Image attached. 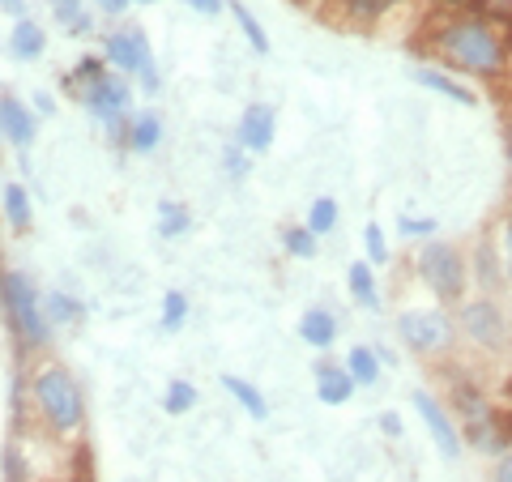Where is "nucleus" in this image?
<instances>
[{"label":"nucleus","mask_w":512,"mask_h":482,"mask_svg":"<svg viewBox=\"0 0 512 482\" xmlns=\"http://www.w3.org/2000/svg\"><path fill=\"white\" fill-rule=\"evenodd\" d=\"M436 47L448 64H457V69H470V73H483V77L504 69V39L478 18H461V22L440 26Z\"/></svg>","instance_id":"f257e3e1"},{"label":"nucleus","mask_w":512,"mask_h":482,"mask_svg":"<svg viewBox=\"0 0 512 482\" xmlns=\"http://www.w3.org/2000/svg\"><path fill=\"white\" fill-rule=\"evenodd\" d=\"M35 406L43 410V419L52 423L56 431H73L82 427V393H77V384L69 372H60V367H43L35 376Z\"/></svg>","instance_id":"f03ea898"},{"label":"nucleus","mask_w":512,"mask_h":482,"mask_svg":"<svg viewBox=\"0 0 512 482\" xmlns=\"http://www.w3.org/2000/svg\"><path fill=\"white\" fill-rule=\"evenodd\" d=\"M419 273H423V282H427L440 299H461V291H466V261H461L457 248L440 244V239L423 244V252H419Z\"/></svg>","instance_id":"7ed1b4c3"},{"label":"nucleus","mask_w":512,"mask_h":482,"mask_svg":"<svg viewBox=\"0 0 512 482\" xmlns=\"http://www.w3.org/2000/svg\"><path fill=\"white\" fill-rule=\"evenodd\" d=\"M5 303H9V316H13V325H18V333L30 346H43L47 342V316L39 308L35 286H30L26 273H18V269L5 273Z\"/></svg>","instance_id":"20e7f679"},{"label":"nucleus","mask_w":512,"mask_h":482,"mask_svg":"<svg viewBox=\"0 0 512 482\" xmlns=\"http://www.w3.org/2000/svg\"><path fill=\"white\" fill-rule=\"evenodd\" d=\"M457 406H461V419H466L470 444L483 448V453H500L504 436H500V427H495V410L487 406V397L470 389V384H457Z\"/></svg>","instance_id":"39448f33"},{"label":"nucleus","mask_w":512,"mask_h":482,"mask_svg":"<svg viewBox=\"0 0 512 482\" xmlns=\"http://www.w3.org/2000/svg\"><path fill=\"white\" fill-rule=\"evenodd\" d=\"M397 329H402V342L419 355H440L453 346V320L444 312H406Z\"/></svg>","instance_id":"423d86ee"},{"label":"nucleus","mask_w":512,"mask_h":482,"mask_svg":"<svg viewBox=\"0 0 512 482\" xmlns=\"http://www.w3.org/2000/svg\"><path fill=\"white\" fill-rule=\"evenodd\" d=\"M128 103H133V94H128V86L120 82V77H99L94 86H86V107L99 116L103 124L116 128L124 116H128Z\"/></svg>","instance_id":"0eeeda50"},{"label":"nucleus","mask_w":512,"mask_h":482,"mask_svg":"<svg viewBox=\"0 0 512 482\" xmlns=\"http://www.w3.org/2000/svg\"><path fill=\"white\" fill-rule=\"evenodd\" d=\"M107 56L116 69L124 73H141L146 64L154 60L150 56V43H146V30H137V26H128V30H116V35L107 39Z\"/></svg>","instance_id":"6e6552de"},{"label":"nucleus","mask_w":512,"mask_h":482,"mask_svg":"<svg viewBox=\"0 0 512 482\" xmlns=\"http://www.w3.org/2000/svg\"><path fill=\"white\" fill-rule=\"evenodd\" d=\"M239 146L248 154H265L274 146V107L265 103H252L244 111V120H239Z\"/></svg>","instance_id":"1a4fd4ad"},{"label":"nucleus","mask_w":512,"mask_h":482,"mask_svg":"<svg viewBox=\"0 0 512 482\" xmlns=\"http://www.w3.org/2000/svg\"><path fill=\"white\" fill-rule=\"evenodd\" d=\"M414 410L423 414V423H427V431H431V440L440 444V453H444V457H457V453H461V436L453 431V423H448V414H444L427 393H414Z\"/></svg>","instance_id":"9d476101"},{"label":"nucleus","mask_w":512,"mask_h":482,"mask_svg":"<svg viewBox=\"0 0 512 482\" xmlns=\"http://www.w3.org/2000/svg\"><path fill=\"white\" fill-rule=\"evenodd\" d=\"M461 329H466L478 346H487V350H495L504 342V320H500V312L491 308V303H474V308H466V316H461Z\"/></svg>","instance_id":"9b49d317"},{"label":"nucleus","mask_w":512,"mask_h":482,"mask_svg":"<svg viewBox=\"0 0 512 482\" xmlns=\"http://www.w3.org/2000/svg\"><path fill=\"white\" fill-rule=\"evenodd\" d=\"M0 128H5V137L22 150L35 141V120H30V111L18 99H0Z\"/></svg>","instance_id":"f8f14e48"},{"label":"nucleus","mask_w":512,"mask_h":482,"mask_svg":"<svg viewBox=\"0 0 512 482\" xmlns=\"http://www.w3.org/2000/svg\"><path fill=\"white\" fill-rule=\"evenodd\" d=\"M299 333H303V342L308 346L325 350V346H333V337H338V320H333L325 308H312V312H303Z\"/></svg>","instance_id":"ddd939ff"},{"label":"nucleus","mask_w":512,"mask_h":482,"mask_svg":"<svg viewBox=\"0 0 512 482\" xmlns=\"http://www.w3.org/2000/svg\"><path fill=\"white\" fill-rule=\"evenodd\" d=\"M350 389H355V380H350L346 367H320L316 372V393H320V401H329V406H342Z\"/></svg>","instance_id":"4468645a"},{"label":"nucleus","mask_w":512,"mask_h":482,"mask_svg":"<svg viewBox=\"0 0 512 482\" xmlns=\"http://www.w3.org/2000/svg\"><path fill=\"white\" fill-rule=\"evenodd\" d=\"M414 82L419 86H427V90H440L444 99H453V103H474V90H466L461 82H453V77H444V73H436V69H414Z\"/></svg>","instance_id":"2eb2a0df"},{"label":"nucleus","mask_w":512,"mask_h":482,"mask_svg":"<svg viewBox=\"0 0 512 482\" xmlns=\"http://www.w3.org/2000/svg\"><path fill=\"white\" fill-rule=\"evenodd\" d=\"M43 30L35 26V22H18V26H13V39H9V47H13V56H18V60H35L39 52H43Z\"/></svg>","instance_id":"dca6fc26"},{"label":"nucleus","mask_w":512,"mask_h":482,"mask_svg":"<svg viewBox=\"0 0 512 482\" xmlns=\"http://www.w3.org/2000/svg\"><path fill=\"white\" fill-rule=\"evenodd\" d=\"M346 372H350V380H359V384H376V380H380V359H376V350L355 346V350L346 355Z\"/></svg>","instance_id":"f3484780"},{"label":"nucleus","mask_w":512,"mask_h":482,"mask_svg":"<svg viewBox=\"0 0 512 482\" xmlns=\"http://www.w3.org/2000/svg\"><path fill=\"white\" fill-rule=\"evenodd\" d=\"M346 282H350V295H355V299H363L367 303V308H376V303H380V295H376V278H372V269H367V265H350L346 269Z\"/></svg>","instance_id":"a211bd4d"},{"label":"nucleus","mask_w":512,"mask_h":482,"mask_svg":"<svg viewBox=\"0 0 512 482\" xmlns=\"http://www.w3.org/2000/svg\"><path fill=\"white\" fill-rule=\"evenodd\" d=\"M222 384H227V389L239 397V406H244L248 414H252V419H265V414H269V406H265V397L261 393H256L252 389V384L248 380H239V376H222Z\"/></svg>","instance_id":"6ab92c4d"},{"label":"nucleus","mask_w":512,"mask_h":482,"mask_svg":"<svg viewBox=\"0 0 512 482\" xmlns=\"http://www.w3.org/2000/svg\"><path fill=\"white\" fill-rule=\"evenodd\" d=\"M158 231H163V239L184 235L188 231V210H184V205H175V201L158 205Z\"/></svg>","instance_id":"aec40b11"},{"label":"nucleus","mask_w":512,"mask_h":482,"mask_svg":"<svg viewBox=\"0 0 512 482\" xmlns=\"http://www.w3.org/2000/svg\"><path fill=\"white\" fill-rule=\"evenodd\" d=\"M158 137H163V124H158L154 116H137L133 133H128V146H133V150H154Z\"/></svg>","instance_id":"412c9836"},{"label":"nucleus","mask_w":512,"mask_h":482,"mask_svg":"<svg viewBox=\"0 0 512 482\" xmlns=\"http://www.w3.org/2000/svg\"><path fill=\"white\" fill-rule=\"evenodd\" d=\"M5 214H9V222H13L18 231L30 227V197H26L18 184H9V188H5Z\"/></svg>","instance_id":"4be33fe9"},{"label":"nucleus","mask_w":512,"mask_h":482,"mask_svg":"<svg viewBox=\"0 0 512 482\" xmlns=\"http://www.w3.org/2000/svg\"><path fill=\"white\" fill-rule=\"evenodd\" d=\"M333 227H338V201H329V197L312 201V214H308V231L325 235V231H333Z\"/></svg>","instance_id":"5701e85b"},{"label":"nucleus","mask_w":512,"mask_h":482,"mask_svg":"<svg viewBox=\"0 0 512 482\" xmlns=\"http://www.w3.org/2000/svg\"><path fill=\"white\" fill-rule=\"evenodd\" d=\"M43 316L47 320H52V325H69V320H77V316H82V303H77V299H69V295H52V299H47V308H43Z\"/></svg>","instance_id":"b1692460"},{"label":"nucleus","mask_w":512,"mask_h":482,"mask_svg":"<svg viewBox=\"0 0 512 482\" xmlns=\"http://www.w3.org/2000/svg\"><path fill=\"white\" fill-rule=\"evenodd\" d=\"M231 13H235V22L244 26V35H248V43L256 47V52H269V39H265V30H261V22L252 18V13L239 5V0H231Z\"/></svg>","instance_id":"393cba45"},{"label":"nucleus","mask_w":512,"mask_h":482,"mask_svg":"<svg viewBox=\"0 0 512 482\" xmlns=\"http://www.w3.org/2000/svg\"><path fill=\"white\" fill-rule=\"evenodd\" d=\"M192 401H197V389H192L188 380H171V389H167V414H188Z\"/></svg>","instance_id":"a878e982"},{"label":"nucleus","mask_w":512,"mask_h":482,"mask_svg":"<svg viewBox=\"0 0 512 482\" xmlns=\"http://www.w3.org/2000/svg\"><path fill=\"white\" fill-rule=\"evenodd\" d=\"M184 316H188V299H184L180 291H171V295L163 299V325H167V329H180Z\"/></svg>","instance_id":"bb28decb"},{"label":"nucleus","mask_w":512,"mask_h":482,"mask_svg":"<svg viewBox=\"0 0 512 482\" xmlns=\"http://www.w3.org/2000/svg\"><path fill=\"white\" fill-rule=\"evenodd\" d=\"M286 252H295V256H316V231H308V227L286 231Z\"/></svg>","instance_id":"cd10ccee"},{"label":"nucleus","mask_w":512,"mask_h":482,"mask_svg":"<svg viewBox=\"0 0 512 482\" xmlns=\"http://www.w3.org/2000/svg\"><path fill=\"white\" fill-rule=\"evenodd\" d=\"M363 239H367V256H372L376 265H384V261H389V244H384V231L376 227V222H372V227L363 231Z\"/></svg>","instance_id":"c85d7f7f"},{"label":"nucleus","mask_w":512,"mask_h":482,"mask_svg":"<svg viewBox=\"0 0 512 482\" xmlns=\"http://www.w3.org/2000/svg\"><path fill=\"white\" fill-rule=\"evenodd\" d=\"M346 5H350V9H355V13H359V18L367 22V18H376V13H384V9H393V5H397V0H346Z\"/></svg>","instance_id":"c756f323"},{"label":"nucleus","mask_w":512,"mask_h":482,"mask_svg":"<svg viewBox=\"0 0 512 482\" xmlns=\"http://www.w3.org/2000/svg\"><path fill=\"white\" fill-rule=\"evenodd\" d=\"M73 77H77V82H86V86H94V82H99V77H107V73H103V64H99V60L86 56L82 64H77V73H73Z\"/></svg>","instance_id":"7c9ffc66"},{"label":"nucleus","mask_w":512,"mask_h":482,"mask_svg":"<svg viewBox=\"0 0 512 482\" xmlns=\"http://www.w3.org/2000/svg\"><path fill=\"white\" fill-rule=\"evenodd\" d=\"M431 231H436L431 218H402V235H431Z\"/></svg>","instance_id":"2f4dec72"},{"label":"nucleus","mask_w":512,"mask_h":482,"mask_svg":"<svg viewBox=\"0 0 512 482\" xmlns=\"http://www.w3.org/2000/svg\"><path fill=\"white\" fill-rule=\"evenodd\" d=\"M188 9H197L201 18H214V13H222V0H184Z\"/></svg>","instance_id":"473e14b6"},{"label":"nucleus","mask_w":512,"mask_h":482,"mask_svg":"<svg viewBox=\"0 0 512 482\" xmlns=\"http://www.w3.org/2000/svg\"><path fill=\"white\" fill-rule=\"evenodd\" d=\"M56 18L73 26L77 18H82V13H77V0H56Z\"/></svg>","instance_id":"72a5a7b5"},{"label":"nucleus","mask_w":512,"mask_h":482,"mask_svg":"<svg viewBox=\"0 0 512 482\" xmlns=\"http://www.w3.org/2000/svg\"><path fill=\"white\" fill-rule=\"evenodd\" d=\"M0 9H5L9 18H18V22L26 18V0H0Z\"/></svg>","instance_id":"f704fd0d"},{"label":"nucleus","mask_w":512,"mask_h":482,"mask_svg":"<svg viewBox=\"0 0 512 482\" xmlns=\"http://www.w3.org/2000/svg\"><path fill=\"white\" fill-rule=\"evenodd\" d=\"M128 5H133V0H99V9H103V13H124Z\"/></svg>","instance_id":"c9c22d12"},{"label":"nucleus","mask_w":512,"mask_h":482,"mask_svg":"<svg viewBox=\"0 0 512 482\" xmlns=\"http://www.w3.org/2000/svg\"><path fill=\"white\" fill-rule=\"evenodd\" d=\"M495 482H512V453L500 461V470H495Z\"/></svg>","instance_id":"e433bc0d"},{"label":"nucleus","mask_w":512,"mask_h":482,"mask_svg":"<svg viewBox=\"0 0 512 482\" xmlns=\"http://www.w3.org/2000/svg\"><path fill=\"white\" fill-rule=\"evenodd\" d=\"M380 427H384V431H393V436H397V431H402V419H397V414H384Z\"/></svg>","instance_id":"4c0bfd02"},{"label":"nucleus","mask_w":512,"mask_h":482,"mask_svg":"<svg viewBox=\"0 0 512 482\" xmlns=\"http://www.w3.org/2000/svg\"><path fill=\"white\" fill-rule=\"evenodd\" d=\"M491 9L495 13H512V0H491Z\"/></svg>","instance_id":"58836bf2"},{"label":"nucleus","mask_w":512,"mask_h":482,"mask_svg":"<svg viewBox=\"0 0 512 482\" xmlns=\"http://www.w3.org/2000/svg\"><path fill=\"white\" fill-rule=\"evenodd\" d=\"M508 167H512V124H508Z\"/></svg>","instance_id":"ea45409f"},{"label":"nucleus","mask_w":512,"mask_h":482,"mask_svg":"<svg viewBox=\"0 0 512 482\" xmlns=\"http://www.w3.org/2000/svg\"><path fill=\"white\" fill-rule=\"evenodd\" d=\"M508 256H512V222H508Z\"/></svg>","instance_id":"a19ab883"},{"label":"nucleus","mask_w":512,"mask_h":482,"mask_svg":"<svg viewBox=\"0 0 512 482\" xmlns=\"http://www.w3.org/2000/svg\"><path fill=\"white\" fill-rule=\"evenodd\" d=\"M137 5H154V0H137Z\"/></svg>","instance_id":"79ce46f5"},{"label":"nucleus","mask_w":512,"mask_h":482,"mask_svg":"<svg viewBox=\"0 0 512 482\" xmlns=\"http://www.w3.org/2000/svg\"><path fill=\"white\" fill-rule=\"evenodd\" d=\"M444 5H461V0H444Z\"/></svg>","instance_id":"37998d69"}]
</instances>
